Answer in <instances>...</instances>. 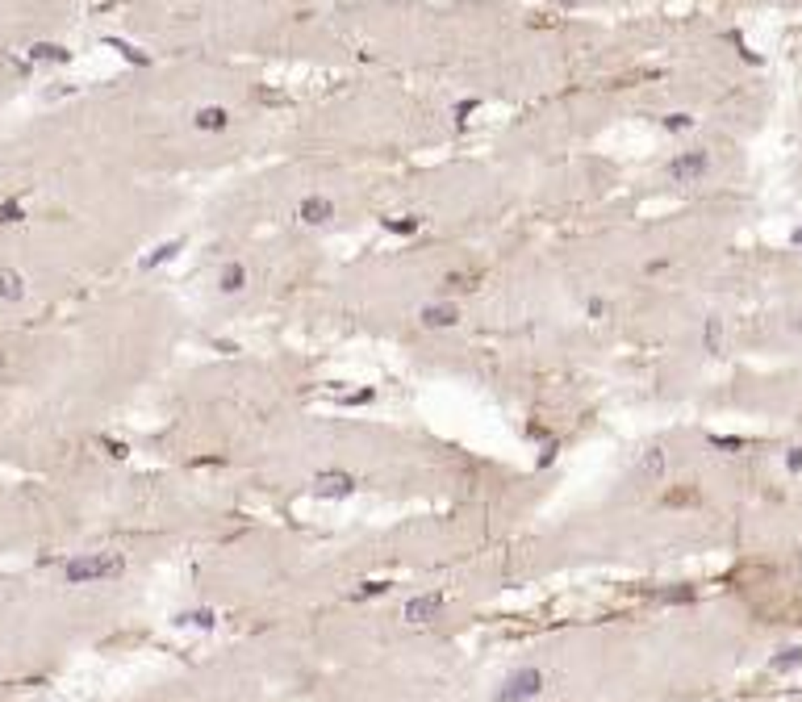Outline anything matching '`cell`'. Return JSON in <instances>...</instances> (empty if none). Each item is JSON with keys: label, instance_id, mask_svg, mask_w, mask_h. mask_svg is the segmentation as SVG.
<instances>
[{"label": "cell", "instance_id": "cell-1", "mask_svg": "<svg viewBox=\"0 0 802 702\" xmlns=\"http://www.w3.org/2000/svg\"><path fill=\"white\" fill-rule=\"evenodd\" d=\"M122 568H126V561H122L117 552H84V556H71V561L63 564V577H67L71 585H92V581H113V577H122Z\"/></svg>", "mask_w": 802, "mask_h": 702}, {"label": "cell", "instance_id": "cell-2", "mask_svg": "<svg viewBox=\"0 0 802 702\" xmlns=\"http://www.w3.org/2000/svg\"><path fill=\"white\" fill-rule=\"evenodd\" d=\"M543 686H547L543 669H518V673H510V677L493 690V702H531V698L543 694Z\"/></svg>", "mask_w": 802, "mask_h": 702}, {"label": "cell", "instance_id": "cell-3", "mask_svg": "<svg viewBox=\"0 0 802 702\" xmlns=\"http://www.w3.org/2000/svg\"><path fill=\"white\" fill-rule=\"evenodd\" d=\"M711 172V155L707 151H685V155H677L673 163H668V176L677 180V185H694V180H702Z\"/></svg>", "mask_w": 802, "mask_h": 702}, {"label": "cell", "instance_id": "cell-4", "mask_svg": "<svg viewBox=\"0 0 802 702\" xmlns=\"http://www.w3.org/2000/svg\"><path fill=\"white\" fill-rule=\"evenodd\" d=\"M313 493H318V498H351V493H356V476H351V472H339V468L318 472V476H313Z\"/></svg>", "mask_w": 802, "mask_h": 702}, {"label": "cell", "instance_id": "cell-5", "mask_svg": "<svg viewBox=\"0 0 802 702\" xmlns=\"http://www.w3.org/2000/svg\"><path fill=\"white\" fill-rule=\"evenodd\" d=\"M443 614V594L435 590V594H418V598H409L405 602V619L409 623H431V619H439Z\"/></svg>", "mask_w": 802, "mask_h": 702}, {"label": "cell", "instance_id": "cell-6", "mask_svg": "<svg viewBox=\"0 0 802 702\" xmlns=\"http://www.w3.org/2000/svg\"><path fill=\"white\" fill-rule=\"evenodd\" d=\"M418 322L426 330H447L460 322V310L451 305V301H431V305H422V314H418Z\"/></svg>", "mask_w": 802, "mask_h": 702}, {"label": "cell", "instance_id": "cell-7", "mask_svg": "<svg viewBox=\"0 0 802 702\" xmlns=\"http://www.w3.org/2000/svg\"><path fill=\"white\" fill-rule=\"evenodd\" d=\"M297 218H301L306 226H322V222H330V218H335V205H330L326 197H306V201H301V209H297Z\"/></svg>", "mask_w": 802, "mask_h": 702}, {"label": "cell", "instance_id": "cell-8", "mask_svg": "<svg viewBox=\"0 0 802 702\" xmlns=\"http://www.w3.org/2000/svg\"><path fill=\"white\" fill-rule=\"evenodd\" d=\"M192 126L205 130V134H214V130H226V126H230V113H226L222 105H201V109L192 113Z\"/></svg>", "mask_w": 802, "mask_h": 702}, {"label": "cell", "instance_id": "cell-9", "mask_svg": "<svg viewBox=\"0 0 802 702\" xmlns=\"http://www.w3.org/2000/svg\"><path fill=\"white\" fill-rule=\"evenodd\" d=\"M25 297V276L17 268H0V301H21Z\"/></svg>", "mask_w": 802, "mask_h": 702}, {"label": "cell", "instance_id": "cell-10", "mask_svg": "<svg viewBox=\"0 0 802 702\" xmlns=\"http://www.w3.org/2000/svg\"><path fill=\"white\" fill-rule=\"evenodd\" d=\"M635 472H639L644 481H648V476L656 481V476L665 472V452H661V447H648V452L639 456V468H635Z\"/></svg>", "mask_w": 802, "mask_h": 702}, {"label": "cell", "instance_id": "cell-11", "mask_svg": "<svg viewBox=\"0 0 802 702\" xmlns=\"http://www.w3.org/2000/svg\"><path fill=\"white\" fill-rule=\"evenodd\" d=\"M243 284H247V268H243V264H226L222 276H218V288H222V293H238Z\"/></svg>", "mask_w": 802, "mask_h": 702}, {"label": "cell", "instance_id": "cell-12", "mask_svg": "<svg viewBox=\"0 0 802 702\" xmlns=\"http://www.w3.org/2000/svg\"><path fill=\"white\" fill-rule=\"evenodd\" d=\"M30 59H38V63H46V59H50V63H67L71 54L63 47H54V42H38V47L30 50Z\"/></svg>", "mask_w": 802, "mask_h": 702}, {"label": "cell", "instance_id": "cell-13", "mask_svg": "<svg viewBox=\"0 0 802 702\" xmlns=\"http://www.w3.org/2000/svg\"><path fill=\"white\" fill-rule=\"evenodd\" d=\"M802 665V648H781V653L773 656V669L777 673H786V669H798Z\"/></svg>", "mask_w": 802, "mask_h": 702}, {"label": "cell", "instance_id": "cell-14", "mask_svg": "<svg viewBox=\"0 0 802 702\" xmlns=\"http://www.w3.org/2000/svg\"><path fill=\"white\" fill-rule=\"evenodd\" d=\"M702 343H707L711 356H719V343H723V322H719V318H707V334H702Z\"/></svg>", "mask_w": 802, "mask_h": 702}, {"label": "cell", "instance_id": "cell-15", "mask_svg": "<svg viewBox=\"0 0 802 702\" xmlns=\"http://www.w3.org/2000/svg\"><path fill=\"white\" fill-rule=\"evenodd\" d=\"M176 251H180V238H172V242H163L155 255H146V259H142V268H159V264H163V259H172Z\"/></svg>", "mask_w": 802, "mask_h": 702}, {"label": "cell", "instance_id": "cell-16", "mask_svg": "<svg viewBox=\"0 0 802 702\" xmlns=\"http://www.w3.org/2000/svg\"><path fill=\"white\" fill-rule=\"evenodd\" d=\"M176 623H192V627H214V623H218V614H214V610H188V614H180Z\"/></svg>", "mask_w": 802, "mask_h": 702}, {"label": "cell", "instance_id": "cell-17", "mask_svg": "<svg viewBox=\"0 0 802 702\" xmlns=\"http://www.w3.org/2000/svg\"><path fill=\"white\" fill-rule=\"evenodd\" d=\"M418 222H422V218H385V230H393V234H414V230H418Z\"/></svg>", "mask_w": 802, "mask_h": 702}, {"label": "cell", "instance_id": "cell-18", "mask_svg": "<svg viewBox=\"0 0 802 702\" xmlns=\"http://www.w3.org/2000/svg\"><path fill=\"white\" fill-rule=\"evenodd\" d=\"M690 126H694V117H690V113H668V117H665V130H668V134H681V130H690Z\"/></svg>", "mask_w": 802, "mask_h": 702}, {"label": "cell", "instance_id": "cell-19", "mask_svg": "<svg viewBox=\"0 0 802 702\" xmlns=\"http://www.w3.org/2000/svg\"><path fill=\"white\" fill-rule=\"evenodd\" d=\"M8 222H21V205H17V201H4V205H0V226H8Z\"/></svg>", "mask_w": 802, "mask_h": 702}, {"label": "cell", "instance_id": "cell-20", "mask_svg": "<svg viewBox=\"0 0 802 702\" xmlns=\"http://www.w3.org/2000/svg\"><path fill=\"white\" fill-rule=\"evenodd\" d=\"M711 443H714V447H731V452H736V447H744V439H740V435H711Z\"/></svg>", "mask_w": 802, "mask_h": 702}, {"label": "cell", "instance_id": "cell-21", "mask_svg": "<svg viewBox=\"0 0 802 702\" xmlns=\"http://www.w3.org/2000/svg\"><path fill=\"white\" fill-rule=\"evenodd\" d=\"M385 590H389L385 581H364V585H359V598H376V594H385Z\"/></svg>", "mask_w": 802, "mask_h": 702}, {"label": "cell", "instance_id": "cell-22", "mask_svg": "<svg viewBox=\"0 0 802 702\" xmlns=\"http://www.w3.org/2000/svg\"><path fill=\"white\" fill-rule=\"evenodd\" d=\"M109 47H117V50H122V54H126V59H130V63H146V54H138V50H134V47H126V42H117V38H113Z\"/></svg>", "mask_w": 802, "mask_h": 702}, {"label": "cell", "instance_id": "cell-23", "mask_svg": "<svg viewBox=\"0 0 802 702\" xmlns=\"http://www.w3.org/2000/svg\"><path fill=\"white\" fill-rule=\"evenodd\" d=\"M585 314H589V318H602V314H606V301L589 297V301H585Z\"/></svg>", "mask_w": 802, "mask_h": 702}, {"label": "cell", "instance_id": "cell-24", "mask_svg": "<svg viewBox=\"0 0 802 702\" xmlns=\"http://www.w3.org/2000/svg\"><path fill=\"white\" fill-rule=\"evenodd\" d=\"M668 602H690L694 598V590H673V594H665Z\"/></svg>", "mask_w": 802, "mask_h": 702}, {"label": "cell", "instance_id": "cell-25", "mask_svg": "<svg viewBox=\"0 0 802 702\" xmlns=\"http://www.w3.org/2000/svg\"><path fill=\"white\" fill-rule=\"evenodd\" d=\"M786 464H790V472H798V468H802V447H794V452H790V460H786Z\"/></svg>", "mask_w": 802, "mask_h": 702}, {"label": "cell", "instance_id": "cell-26", "mask_svg": "<svg viewBox=\"0 0 802 702\" xmlns=\"http://www.w3.org/2000/svg\"><path fill=\"white\" fill-rule=\"evenodd\" d=\"M790 242H794V247H802V226H798L794 234H790Z\"/></svg>", "mask_w": 802, "mask_h": 702}, {"label": "cell", "instance_id": "cell-27", "mask_svg": "<svg viewBox=\"0 0 802 702\" xmlns=\"http://www.w3.org/2000/svg\"><path fill=\"white\" fill-rule=\"evenodd\" d=\"M794 330H802V314H798V318H794Z\"/></svg>", "mask_w": 802, "mask_h": 702}]
</instances>
